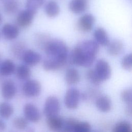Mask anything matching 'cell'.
I'll list each match as a JSON object with an SVG mask.
<instances>
[{"mask_svg":"<svg viewBox=\"0 0 132 132\" xmlns=\"http://www.w3.org/2000/svg\"><path fill=\"white\" fill-rule=\"evenodd\" d=\"M99 46L94 40L79 42L69 53L68 62L79 67H90L95 60Z\"/></svg>","mask_w":132,"mask_h":132,"instance_id":"cell-1","label":"cell"},{"mask_svg":"<svg viewBox=\"0 0 132 132\" xmlns=\"http://www.w3.org/2000/svg\"><path fill=\"white\" fill-rule=\"evenodd\" d=\"M43 50L47 57L57 60L65 64L68 62L69 48L62 40L59 39H50Z\"/></svg>","mask_w":132,"mask_h":132,"instance_id":"cell-2","label":"cell"},{"mask_svg":"<svg viewBox=\"0 0 132 132\" xmlns=\"http://www.w3.org/2000/svg\"><path fill=\"white\" fill-rule=\"evenodd\" d=\"M80 98L79 90L75 88H71L67 91L65 94L64 97V105L68 109H75L79 105Z\"/></svg>","mask_w":132,"mask_h":132,"instance_id":"cell-3","label":"cell"},{"mask_svg":"<svg viewBox=\"0 0 132 132\" xmlns=\"http://www.w3.org/2000/svg\"><path fill=\"white\" fill-rule=\"evenodd\" d=\"M60 111V104L59 99L53 95L47 97L43 107V113L46 117L59 114Z\"/></svg>","mask_w":132,"mask_h":132,"instance_id":"cell-4","label":"cell"},{"mask_svg":"<svg viewBox=\"0 0 132 132\" xmlns=\"http://www.w3.org/2000/svg\"><path fill=\"white\" fill-rule=\"evenodd\" d=\"M42 86L40 82L35 79H27L22 88L23 93L27 97H35L39 96Z\"/></svg>","mask_w":132,"mask_h":132,"instance_id":"cell-5","label":"cell"},{"mask_svg":"<svg viewBox=\"0 0 132 132\" xmlns=\"http://www.w3.org/2000/svg\"><path fill=\"white\" fill-rule=\"evenodd\" d=\"M94 70L102 81H106L111 77V69L110 65L104 59H100L96 61Z\"/></svg>","mask_w":132,"mask_h":132,"instance_id":"cell-6","label":"cell"},{"mask_svg":"<svg viewBox=\"0 0 132 132\" xmlns=\"http://www.w3.org/2000/svg\"><path fill=\"white\" fill-rule=\"evenodd\" d=\"M37 13L28 9L21 11L16 16V22L18 26L23 28L29 27L32 24Z\"/></svg>","mask_w":132,"mask_h":132,"instance_id":"cell-7","label":"cell"},{"mask_svg":"<svg viewBox=\"0 0 132 132\" xmlns=\"http://www.w3.org/2000/svg\"><path fill=\"white\" fill-rule=\"evenodd\" d=\"M95 18L91 13H86L81 16L77 23L78 29L84 32L90 31L94 25Z\"/></svg>","mask_w":132,"mask_h":132,"instance_id":"cell-8","label":"cell"},{"mask_svg":"<svg viewBox=\"0 0 132 132\" xmlns=\"http://www.w3.org/2000/svg\"><path fill=\"white\" fill-rule=\"evenodd\" d=\"M23 112L24 117L28 121L37 123L41 119V115L40 110L34 104L26 103L24 106Z\"/></svg>","mask_w":132,"mask_h":132,"instance_id":"cell-9","label":"cell"},{"mask_svg":"<svg viewBox=\"0 0 132 132\" xmlns=\"http://www.w3.org/2000/svg\"><path fill=\"white\" fill-rule=\"evenodd\" d=\"M21 58L24 64L28 66H35L38 64L42 59L41 55L33 50H27L23 53Z\"/></svg>","mask_w":132,"mask_h":132,"instance_id":"cell-10","label":"cell"},{"mask_svg":"<svg viewBox=\"0 0 132 132\" xmlns=\"http://www.w3.org/2000/svg\"><path fill=\"white\" fill-rule=\"evenodd\" d=\"M16 92V86L12 80H6L3 82L1 87V95L4 99L9 100L13 98Z\"/></svg>","mask_w":132,"mask_h":132,"instance_id":"cell-11","label":"cell"},{"mask_svg":"<svg viewBox=\"0 0 132 132\" xmlns=\"http://www.w3.org/2000/svg\"><path fill=\"white\" fill-rule=\"evenodd\" d=\"M64 120L59 114L46 117L47 126L52 131H60L62 130Z\"/></svg>","mask_w":132,"mask_h":132,"instance_id":"cell-12","label":"cell"},{"mask_svg":"<svg viewBox=\"0 0 132 132\" xmlns=\"http://www.w3.org/2000/svg\"><path fill=\"white\" fill-rule=\"evenodd\" d=\"M68 6L70 11L78 14L87 10L89 7V3L88 0H71Z\"/></svg>","mask_w":132,"mask_h":132,"instance_id":"cell-13","label":"cell"},{"mask_svg":"<svg viewBox=\"0 0 132 132\" xmlns=\"http://www.w3.org/2000/svg\"><path fill=\"white\" fill-rule=\"evenodd\" d=\"M94 40L100 45L107 46L110 42L107 31L102 27L96 28L93 32Z\"/></svg>","mask_w":132,"mask_h":132,"instance_id":"cell-14","label":"cell"},{"mask_svg":"<svg viewBox=\"0 0 132 132\" xmlns=\"http://www.w3.org/2000/svg\"><path fill=\"white\" fill-rule=\"evenodd\" d=\"M80 79L79 71L75 68H68L64 74V80L69 86H74L77 84Z\"/></svg>","mask_w":132,"mask_h":132,"instance_id":"cell-15","label":"cell"},{"mask_svg":"<svg viewBox=\"0 0 132 132\" xmlns=\"http://www.w3.org/2000/svg\"><path fill=\"white\" fill-rule=\"evenodd\" d=\"M2 32L5 38L11 40L18 37L20 30L17 26L10 23H6L3 26Z\"/></svg>","mask_w":132,"mask_h":132,"instance_id":"cell-16","label":"cell"},{"mask_svg":"<svg viewBox=\"0 0 132 132\" xmlns=\"http://www.w3.org/2000/svg\"><path fill=\"white\" fill-rule=\"evenodd\" d=\"M95 106L99 111L106 113L111 110L112 102L108 96L100 95L95 100Z\"/></svg>","mask_w":132,"mask_h":132,"instance_id":"cell-17","label":"cell"},{"mask_svg":"<svg viewBox=\"0 0 132 132\" xmlns=\"http://www.w3.org/2000/svg\"><path fill=\"white\" fill-rule=\"evenodd\" d=\"M107 46V52L111 56H118L124 50L123 42L119 39H115L110 42Z\"/></svg>","mask_w":132,"mask_h":132,"instance_id":"cell-18","label":"cell"},{"mask_svg":"<svg viewBox=\"0 0 132 132\" xmlns=\"http://www.w3.org/2000/svg\"><path fill=\"white\" fill-rule=\"evenodd\" d=\"M65 65V63L57 60L46 57L43 61L42 67L46 71H54L58 70Z\"/></svg>","mask_w":132,"mask_h":132,"instance_id":"cell-19","label":"cell"},{"mask_svg":"<svg viewBox=\"0 0 132 132\" xmlns=\"http://www.w3.org/2000/svg\"><path fill=\"white\" fill-rule=\"evenodd\" d=\"M44 11L49 18H55L60 13L59 5L55 0L48 1L44 6Z\"/></svg>","mask_w":132,"mask_h":132,"instance_id":"cell-20","label":"cell"},{"mask_svg":"<svg viewBox=\"0 0 132 132\" xmlns=\"http://www.w3.org/2000/svg\"><path fill=\"white\" fill-rule=\"evenodd\" d=\"M15 70V65L10 59L4 60L0 65V74L3 76H8L12 74Z\"/></svg>","mask_w":132,"mask_h":132,"instance_id":"cell-21","label":"cell"},{"mask_svg":"<svg viewBox=\"0 0 132 132\" xmlns=\"http://www.w3.org/2000/svg\"><path fill=\"white\" fill-rule=\"evenodd\" d=\"M16 76L20 80H27L31 75V71L29 66L24 64H20L15 70Z\"/></svg>","mask_w":132,"mask_h":132,"instance_id":"cell-22","label":"cell"},{"mask_svg":"<svg viewBox=\"0 0 132 132\" xmlns=\"http://www.w3.org/2000/svg\"><path fill=\"white\" fill-rule=\"evenodd\" d=\"M14 109L13 106L6 102L0 103V117L5 119L10 118L13 114Z\"/></svg>","mask_w":132,"mask_h":132,"instance_id":"cell-23","label":"cell"},{"mask_svg":"<svg viewBox=\"0 0 132 132\" xmlns=\"http://www.w3.org/2000/svg\"><path fill=\"white\" fill-rule=\"evenodd\" d=\"M91 130V126L89 123L76 120L73 126L72 132H89Z\"/></svg>","mask_w":132,"mask_h":132,"instance_id":"cell-24","label":"cell"},{"mask_svg":"<svg viewBox=\"0 0 132 132\" xmlns=\"http://www.w3.org/2000/svg\"><path fill=\"white\" fill-rule=\"evenodd\" d=\"M131 124L126 121H121L115 124L113 128V132H131Z\"/></svg>","mask_w":132,"mask_h":132,"instance_id":"cell-25","label":"cell"},{"mask_svg":"<svg viewBox=\"0 0 132 132\" xmlns=\"http://www.w3.org/2000/svg\"><path fill=\"white\" fill-rule=\"evenodd\" d=\"M86 77L89 82L95 86H100L102 82L93 69H89L86 72Z\"/></svg>","mask_w":132,"mask_h":132,"instance_id":"cell-26","label":"cell"},{"mask_svg":"<svg viewBox=\"0 0 132 132\" xmlns=\"http://www.w3.org/2000/svg\"><path fill=\"white\" fill-rule=\"evenodd\" d=\"M12 125L18 130H24L28 126V121L25 117H17L13 119Z\"/></svg>","mask_w":132,"mask_h":132,"instance_id":"cell-27","label":"cell"},{"mask_svg":"<svg viewBox=\"0 0 132 132\" xmlns=\"http://www.w3.org/2000/svg\"><path fill=\"white\" fill-rule=\"evenodd\" d=\"M19 8L18 2L15 0H8L4 4V10L8 14L15 13Z\"/></svg>","mask_w":132,"mask_h":132,"instance_id":"cell-28","label":"cell"},{"mask_svg":"<svg viewBox=\"0 0 132 132\" xmlns=\"http://www.w3.org/2000/svg\"><path fill=\"white\" fill-rule=\"evenodd\" d=\"M45 0H26V9L37 12L44 4Z\"/></svg>","mask_w":132,"mask_h":132,"instance_id":"cell-29","label":"cell"},{"mask_svg":"<svg viewBox=\"0 0 132 132\" xmlns=\"http://www.w3.org/2000/svg\"><path fill=\"white\" fill-rule=\"evenodd\" d=\"M11 50L15 56L21 58L23 53L25 51V45L21 42H16L13 45Z\"/></svg>","mask_w":132,"mask_h":132,"instance_id":"cell-30","label":"cell"},{"mask_svg":"<svg viewBox=\"0 0 132 132\" xmlns=\"http://www.w3.org/2000/svg\"><path fill=\"white\" fill-rule=\"evenodd\" d=\"M121 65L122 68L127 71H131L132 69V55L131 53L126 55L122 59Z\"/></svg>","mask_w":132,"mask_h":132,"instance_id":"cell-31","label":"cell"},{"mask_svg":"<svg viewBox=\"0 0 132 132\" xmlns=\"http://www.w3.org/2000/svg\"><path fill=\"white\" fill-rule=\"evenodd\" d=\"M50 39V38L49 35L44 33L37 34L36 36V42L38 46L41 47L43 49Z\"/></svg>","mask_w":132,"mask_h":132,"instance_id":"cell-32","label":"cell"},{"mask_svg":"<svg viewBox=\"0 0 132 132\" xmlns=\"http://www.w3.org/2000/svg\"><path fill=\"white\" fill-rule=\"evenodd\" d=\"M121 98L126 104H131L132 101V92L131 89L123 90L121 93Z\"/></svg>","mask_w":132,"mask_h":132,"instance_id":"cell-33","label":"cell"},{"mask_svg":"<svg viewBox=\"0 0 132 132\" xmlns=\"http://www.w3.org/2000/svg\"><path fill=\"white\" fill-rule=\"evenodd\" d=\"M125 112L126 114L128 116H131V104H127V106L125 109Z\"/></svg>","mask_w":132,"mask_h":132,"instance_id":"cell-34","label":"cell"},{"mask_svg":"<svg viewBox=\"0 0 132 132\" xmlns=\"http://www.w3.org/2000/svg\"><path fill=\"white\" fill-rule=\"evenodd\" d=\"M6 126L5 122L1 119H0V131H3L6 129Z\"/></svg>","mask_w":132,"mask_h":132,"instance_id":"cell-35","label":"cell"},{"mask_svg":"<svg viewBox=\"0 0 132 132\" xmlns=\"http://www.w3.org/2000/svg\"><path fill=\"white\" fill-rule=\"evenodd\" d=\"M1 21H2V17H1V14H0V23H1Z\"/></svg>","mask_w":132,"mask_h":132,"instance_id":"cell-36","label":"cell"},{"mask_svg":"<svg viewBox=\"0 0 132 132\" xmlns=\"http://www.w3.org/2000/svg\"><path fill=\"white\" fill-rule=\"evenodd\" d=\"M0 60H1V56H0Z\"/></svg>","mask_w":132,"mask_h":132,"instance_id":"cell-37","label":"cell"}]
</instances>
